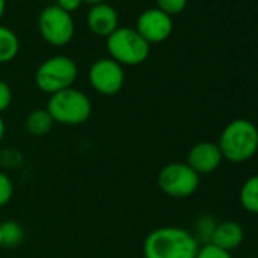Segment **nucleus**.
Returning <instances> with one entry per match:
<instances>
[{
    "label": "nucleus",
    "mask_w": 258,
    "mask_h": 258,
    "mask_svg": "<svg viewBox=\"0 0 258 258\" xmlns=\"http://www.w3.org/2000/svg\"><path fill=\"white\" fill-rule=\"evenodd\" d=\"M88 79L96 93L102 96H115L124 85V72L114 59L102 58L91 64Z\"/></svg>",
    "instance_id": "6e6552de"
},
{
    "label": "nucleus",
    "mask_w": 258,
    "mask_h": 258,
    "mask_svg": "<svg viewBox=\"0 0 258 258\" xmlns=\"http://www.w3.org/2000/svg\"><path fill=\"white\" fill-rule=\"evenodd\" d=\"M90 4V5H100V4H106V0H82V4Z\"/></svg>",
    "instance_id": "393cba45"
},
{
    "label": "nucleus",
    "mask_w": 258,
    "mask_h": 258,
    "mask_svg": "<svg viewBox=\"0 0 258 258\" xmlns=\"http://www.w3.org/2000/svg\"><path fill=\"white\" fill-rule=\"evenodd\" d=\"M223 161L222 152L217 143L213 142H199L193 145L187 154V164L199 175H210L216 172Z\"/></svg>",
    "instance_id": "9d476101"
},
{
    "label": "nucleus",
    "mask_w": 258,
    "mask_h": 258,
    "mask_svg": "<svg viewBox=\"0 0 258 258\" xmlns=\"http://www.w3.org/2000/svg\"><path fill=\"white\" fill-rule=\"evenodd\" d=\"M38 29L44 41L55 47H61L72 41L75 35V22L69 13L56 5H50L41 11Z\"/></svg>",
    "instance_id": "0eeeda50"
},
{
    "label": "nucleus",
    "mask_w": 258,
    "mask_h": 258,
    "mask_svg": "<svg viewBox=\"0 0 258 258\" xmlns=\"http://www.w3.org/2000/svg\"><path fill=\"white\" fill-rule=\"evenodd\" d=\"M155 2H157V8L170 17L181 14L187 7V0H155Z\"/></svg>",
    "instance_id": "a211bd4d"
},
{
    "label": "nucleus",
    "mask_w": 258,
    "mask_h": 258,
    "mask_svg": "<svg viewBox=\"0 0 258 258\" xmlns=\"http://www.w3.org/2000/svg\"><path fill=\"white\" fill-rule=\"evenodd\" d=\"M13 196H14V184L11 178L7 173L0 172V208L10 204Z\"/></svg>",
    "instance_id": "6ab92c4d"
},
{
    "label": "nucleus",
    "mask_w": 258,
    "mask_h": 258,
    "mask_svg": "<svg viewBox=\"0 0 258 258\" xmlns=\"http://www.w3.org/2000/svg\"><path fill=\"white\" fill-rule=\"evenodd\" d=\"M5 10H7V0H0V20H2L5 14Z\"/></svg>",
    "instance_id": "b1692460"
},
{
    "label": "nucleus",
    "mask_w": 258,
    "mask_h": 258,
    "mask_svg": "<svg viewBox=\"0 0 258 258\" xmlns=\"http://www.w3.org/2000/svg\"><path fill=\"white\" fill-rule=\"evenodd\" d=\"M0 249H2V235H0Z\"/></svg>",
    "instance_id": "a878e982"
},
{
    "label": "nucleus",
    "mask_w": 258,
    "mask_h": 258,
    "mask_svg": "<svg viewBox=\"0 0 258 258\" xmlns=\"http://www.w3.org/2000/svg\"><path fill=\"white\" fill-rule=\"evenodd\" d=\"M20 50V41L14 31L0 26V64L13 61Z\"/></svg>",
    "instance_id": "2eb2a0df"
},
{
    "label": "nucleus",
    "mask_w": 258,
    "mask_h": 258,
    "mask_svg": "<svg viewBox=\"0 0 258 258\" xmlns=\"http://www.w3.org/2000/svg\"><path fill=\"white\" fill-rule=\"evenodd\" d=\"M217 146L223 160L241 164L252 160L258 152V127L247 118H234L225 124Z\"/></svg>",
    "instance_id": "f03ea898"
},
{
    "label": "nucleus",
    "mask_w": 258,
    "mask_h": 258,
    "mask_svg": "<svg viewBox=\"0 0 258 258\" xmlns=\"http://www.w3.org/2000/svg\"><path fill=\"white\" fill-rule=\"evenodd\" d=\"M196 258H232V255L228 250H223L211 243H207L199 246Z\"/></svg>",
    "instance_id": "aec40b11"
},
{
    "label": "nucleus",
    "mask_w": 258,
    "mask_h": 258,
    "mask_svg": "<svg viewBox=\"0 0 258 258\" xmlns=\"http://www.w3.org/2000/svg\"><path fill=\"white\" fill-rule=\"evenodd\" d=\"M109 58L123 66H140L151 53V44L133 28H117L106 38Z\"/></svg>",
    "instance_id": "20e7f679"
},
{
    "label": "nucleus",
    "mask_w": 258,
    "mask_h": 258,
    "mask_svg": "<svg viewBox=\"0 0 258 258\" xmlns=\"http://www.w3.org/2000/svg\"><path fill=\"white\" fill-rule=\"evenodd\" d=\"M53 124H55V121L46 108L32 109L25 118V127L32 137L47 136L52 131Z\"/></svg>",
    "instance_id": "ddd939ff"
},
{
    "label": "nucleus",
    "mask_w": 258,
    "mask_h": 258,
    "mask_svg": "<svg viewBox=\"0 0 258 258\" xmlns=\"http://www.w3.org/2000/svg\"><path fill=\"white\" fill-rule=\"evenodd\" d=\"M0 235H2V247H17L25 240V228L20 222L7 219L0 223Z\"/></svg>",
    "instance_id": "dca6fc26"
},
{
    "label": "nucleus",
    "mask_w": 258,
    "mask_h": 258,
    "mask_svg": "<svg viewBox=\"0 0 258 258\" xmlns=\"http://www.w3.org/2000/svg\"><path fill=\"white\" fill-rule=\"evenodd\" d=\"M216 220L211 217V216H201L198 220H196V225H195V232H191L195 235V238L198 240L199 244H207L210 243L211 240V235H213V231L216 228Z\"/></svg>",
    "instance_id": "f3484780"
},
{
    "label": "nucleus",
    "mask_w": 258,
    "mask_h": 258,
    "mask_svg": "<svg viewBox=\"0 0 258 258\" xmlns=\"http://www.w3.org/2000/svg\"><path fill=\"white\" fill-rule=\"evenodd\" d=\"M238 202L246 213L258 214V175L249 176L240 187Z\"/></svg>",
    "instance_id": "4468645a"
},
{
    "label": "nucleus",
    "mask_w": 258,
    "mask_h": 258,
    "mask_svg": "<svg viewBox=\"0 0 258 258\" xmlns=\"http://www.w3.org/2000/svg\"><path fill=\"white\" fill-rule=\"evenodd\" d=\"M136 31L149 43H163L166 41L173 32V22L172 17L166 13L160 11L158 8L146 10L137 19Z\"/></svg>",
    "instance_id": "1a4fd4ad"
},
{
    "label": "nucleus",
    "mask_w": 258,
    "mask_h": 258,
    "mask_svg": "<svg viewBox=\"0 0 258 258\" xmlns=\"http://www.w3.org/2000/svg\"><path fill=\"white\" fill-rule=\"evenodd\" d=\"M78 66L72 58L56 55L40 64L35 72V84L38 90L52 96L62 90L72 88L78 79Z\"/></svg>",
    "instance_id": "39448f33"
},
{
    "label": "nucleus",
    "mask_w": 258,
    "mask_h": 258,
    "mask_svg": "<svg viewBox=\"0 0 258 258\" xmlns=\"http://www.w3.org/2000/svg\"><path fill=\"white\" fill-rule=\"evenodd\" d=\"M199 243L195 235L179 226L152 229L143 241L145 258H196Z\"/></svg>",
    "instance_id": "f257e3e1"
},
{
    "label": "nucleus",
    "mask_w": 258,
    "mask_h": 258,
    "mask_svg": "<svg viewBox=\"0 0 258 258\" xmlns=\"http://www.w3.org/2000/svg\"><path fill=\"white\" fill-rule=\"evenodd\" d=\"M87 25L94 35L108 38L118 28L117 11L108 4L93 5L87 14Z\"/></svg>",
    "instance_id": "9b49d317"
},
{
    "label": "nucleus",
    "mask_w": 258,
    "mask_h": 258,
    "mask_svg": "<svg viewBox=\"0 0 258 258\" xmlns=\"http://www.w3.org/2000/svg\"><path fill=\"white\" fill-rule=\"evenodd\" d=\"M5 134H7V124H5V120L0 115V143L5 139Z\"/></svg>",
    "instance_id": "5701e85b"
},
{
    "label": "nucleus",
    "mask_w": 258,
    "mask_h": 258,
    "mask_svg": "<svg viewBox=\"0 0 258 258\" xmlns=\"http://www.w3.org/2000/svg\"><path fill=\"white\" fill-rule=\"evenodd\" d=\"M56 7H59L61 10H64L66 13L72 14L73 11L79 10V7L82 5V0H56Z\"/></svg>",
    "instance_id": "4be33fe9"
},
{
    "label": "nucleus",
    "mask_w": 258,
    "mask_h": 258,
    "mask_svg": "<svg viewBox=\"0 0 258 258\" xmlns=\"http://www.w3.org/2000/svg\"><path fill=\"white\" fill-rule=\"evenodd\" d=\"M46 109L55 123L64 126H79L90 118L93 103L84 91L72 87L52 94Z\"/></svg>",
    "instance_id": "7ed1b4c3"
},
{
    "label": "nucleus",
    "mask_w": 258,
    "mask_h": 258,
    "mask_svg": "<svg viewBox=\"0 0 258 258\" xmlns=\"http://www.w3.org/2000/svg\"><path fill=\"white\" fill-rule=\"evenodd\" d=\"M160 190L173 199H187L193 196L201 184V176L187 164L181 161L166 164L157 176Z\"/></svg>",
    "instance_id": "423d86ee"
},
{
    "label": "nucleus",
    "mask_w": 258,
    "mask_h": 258,
    "mask_svg": "<svg viewBox=\"0 0 258 258\" xmlns=\"http://www.w3.org/2000/svg\"><path fill=\"white\" fill-rule=\"evenodd\" d=\"M11 103H13V90L5 81L0 79V115L11 106Z\"/></svg>",
    "instance_id": "412c9836"
},
{
    "label": "nucleus",
    "mask_w": 258,
    "mask_h": 258,
    "mask_svg": "<svg viewBox=\"0 0 258 258\" xmlns=\"http://www.w3.org/2000/svg\"><path fill=\"white\" fill-rule=\"evenodd\" d=\"M243 240H244L243 226L235 220H223L216 223L210 243L223 250L232 252L234 249L241 246Z\"/></svg>",
    "instance_id": "f8f14e48"
}]
</instances>
